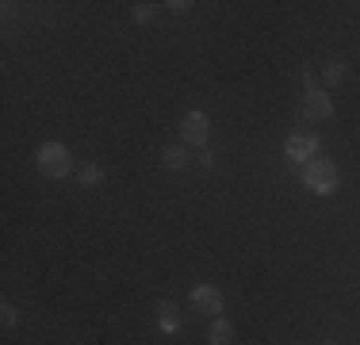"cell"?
<instances>
[{
	"instance_id": "6da1fadb",
	"label": "cell",
	"mask_w": 360,
	"mask_h": 345,
	"mask_svg": "<svg viewBox=\"0 0 360 345\" xmlns=\"http://www.w3.org/2000/svg\"><path fill=\"white\" fill-rule=\"evenodd\" d=\"M35 165H39L42 177L65 180L73 172V153H70V146H65V142H42L35 150Z\"/></svg>"
},
{
	"instance_id": "7a4b0ae2",
	"label": "cell",
	"mask_w": 360,
	"mask_h": 345,
	"mask_svg": "<svg viewBox=\"0 0 360 345\" xmlns=\"http://www.w3.org/2000/svg\"><path fill=\"white\" fill-rule=\"evenodd\" d=\"M303 184H307V192H314V196H333L341 184V172L330 158H311L303 165Z\"/></svg>"
},
{
	"instance_id": "3957f363",
	"label": "cell",
	"mask_w": 360,
	"mask_h": 345,
	"mask_svg": "<svg viewBox=\"0 0 360 345\" xmlns=\"http://www.w3.org/2000/svg\"><path fill=\"white\" fill-rule=\"evenodd\" d=\"M188 307H192V315L222 318V307H226V299H222V291L215 288V284H195L192 296H188Z\"/></svg>"
},
{
	"instance_id": "277c9868",
	"label": "cell",
	"mask_w": 360,
	"mask_h": 345,
	"mask_svg": "<svg viewBox=\"0 0 360 345\" xmlns=\"http://www.w3.org/2000/svg\"><path fill=\"white\" fill-rule=\"evenodd\" d=\"M180 138H184V146H203L207 150V138H211V115L207 111H188L184 119H180Z\"/></svg>"
},
{
	"instance_id": "5b68a950",
	"label": "cell",
	"mask_w": 360,
	"mask_h": 345,
	"mask_svg": "<svg viewBox=\"0 0 360 345\" xmlns=\"http://www.w3.org/2000/svg\"><path fill=\"white\" fill-rule=\"evenodd\" d=\"M299 111H303L307 123H326V119L333 115V100H330V92H326V89H311V92L303 96V104H299Z\"/></svg>"
},
{
	"instance_id": "8992f818",
	"label": "cell",
	"mask_w": 360,
	"mask_h": 345,
	"mask_svg": "<svg viewBox=\"0 0 360 345\" xmlns=\"http://www.w3.org/2000/svg\"><path fill=\"white\" fill-rule=\"evenodd\" d=\"M284 153H288V161H311V158H319V134H311V131H295V134H288V142H284Z\"/></svg>"
},
{
	"instance_id": "52a82bcc",
	"label": "cell",
	"mask_w": 360,
	"mask_h": 345,
	"mask_svg": "<svg viewBox=\"0 0 360 345\" xmlns=\"http://www.w3.org/2000/svg\"><path fill=\"white\" fill-rule=\"evenodd\" d=\"M158 330L169 334V338L180 334V315H176V307L169 303V299H161V303H158Z\"/></svg>"
},
{
	"instance_id": "ba28073f",
	"label": "cell",
	"mask_w": 360,
	"mask_h": 345,
	"mask_svg": "<svg viewBox=\"0 0 360 345\" xmlns=\"http://www.w3.org/2000/svg\"><path fill=\"white\" fill-rule=\"evenodd\" d=\"M188 165V150L184 146H165V150H161V169L165 172H180Z\"/></svg>"
},
{
	"instance_id": "9c48e42d",
	"label": "cell",
	"mask_w": 360,
	"mask_h": 345,
	"mask_svg": "<svg viewBox=\"0 0 360 345\" xmlns=\"http://www.w3.org/2000/svg\"><path fill=\"white\" fill-rule=\"evenodd\" d=\"M234 341V326L226 322V318H211L207 326V345H230Z\"/></svg>"
},
{
	"instance_id": "30bf717a",
	"label": "cell",
	"mask_w": 360,
	"mask_h": 345,
	"mask_svg": "<svg viewBox=\"0 0 360 345\" xmlns=\"http://www.w3.org/2000/svg\"><path fill=\"white\" fill-rule=\"evenodd\" d=\"M345 77H349V65H345V62H330V65H326V73H322L326 92H330V89H338V84L345 81Z\"/></svg>"
},
{
	"instance_id": "8fae6325",
	"label": "cell",
	"mask_w": 360,
	"mask_h": 345,
	"mask_svg": "<svg viewBox=\"0 0 360 345\" xmlns=\"http://www.w3.org/2000/svg\"><path fill=\"white\" fill-rule=\"evenodd\" d=\"M77 180H81L84 188H96V184H104V165H96V161H89L81 172H77Z\"/></svg>"
},
{
	"instance_id": "7c38bea8",
	"label": "cell",
	"mask_w": 360,
	"mask_h": 345,
	"mask_svg": "<svg viewBox=\"0 0 360 345\" xmlns=\"http://www.w3.org/2000/svg\"><path fill=\"white\" fill-rule=\"evenodd\" d=\"M153 15H158V4H134L131 8V20L134 23H150Z\"/></svg>"
},
{
	"instance_id": "4fadbf2b",
	"label": "cell",
	"mask_w": 360,
	"mask_h": 345,
	"mask_svg": "<svg viewBox=\"0 0 360 345\" xmlns=\"http://www.w3.org/2000/svg\"><path fill=\"white\" fill-rule=\"evenodd\" d=\"M15 322H20V310H15V307L4 299V303H0V326H4V330H12Z\"/></svg>"
},
{
	"instance_id": "5bb4252c",
	"label": "cell",
	"mask_w": 360,
	"mask_h": 345,
	"mask_svg": "<svg viewBox=\"0 0 360 345\" xmlns=\"http://www.w3.org/2000/svg\"><path fill=\"white\" fill-rule=\"evenodd\" d=\"M169 12H173V15H184V12H192V0H169Z\"/></svg>"
},
{
	"instance_id": "9a60e30c",
	"label": "cell",
	"mask_w": 360,
	"mask_h": 345,
	"mask_svg": "<svg viewBox=\"0 0 360 345\" xmlns=\"http://www.w3.org/2000/svg\"><path fill=\"white\" fill-rule=\"evenodd\" d=\"M195 165H200L203 172H211V169H215V153H211V150H203L200 158H195Z\"/></svg>"
},
{
	"instance_id": "2e32d148",
	"label": "cell",
	"mask_w": 360,
	"mask_h": 345,
	"mask_svg": "<svg viewBox=\"0 0 360 345\" xmlns=\"http://www.w3.org/2000/svg\"><path fill=\"white\" fill-rule=\"evenodd\" d=\"M322 345H338V341H322Z\"/></svg>"
}]
</instances>
